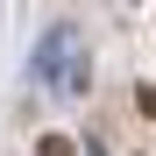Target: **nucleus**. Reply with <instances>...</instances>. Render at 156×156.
Returning a JSON list of instances; mask_svg holds the SVG:
<instances>
[{
	"mask_svg": "<svg viewBox=\"0 0 156 156\" xmlns=\"http://www.w3.org/2000/svg\"><path fill=\"white\" fill-rule=\"evenodd\" d=\"M43 156H71V142L64 135H43Z\"/></svg>",
	"mask_w": 156,
	"mask_h": 156,
	"instance_id": "obj_1",
	"label": "nucleus"
}]
</instances>
